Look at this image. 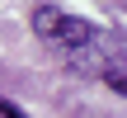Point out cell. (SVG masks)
Wrapping results in <instances>:
<instances>
[{"instance_id":"cell-1","label":"cell","mask_w":127,"mask_h":118,"mask_svg":"<svg viewBox=\"0 0 127 118\" xmlns=\"http://www.w3.org/2000/svg\"><path fill=\"white\" fill-rule=\"evenodd\" d=\"M28 19H33V33L52 52H61L75 71L99 76V80H108L113 95H123V43H118V33H108L80 14H66L57 5H33Z\"/></svg>"},{"instance_id":"cell-2","label":"cell","mask_w":127,"mask_h":118,"mask_svg":"<svg viewBox=\"0 0 127 118\" xmlns=\"http://www.w3.org/2000/svg\"><path fill=\"white\" fill-rule=\"evenodd\" d=\"M0 118H28V114H24V109H19V104H9V99H5V95H0Z\"/></svg>"}]
</instances>
